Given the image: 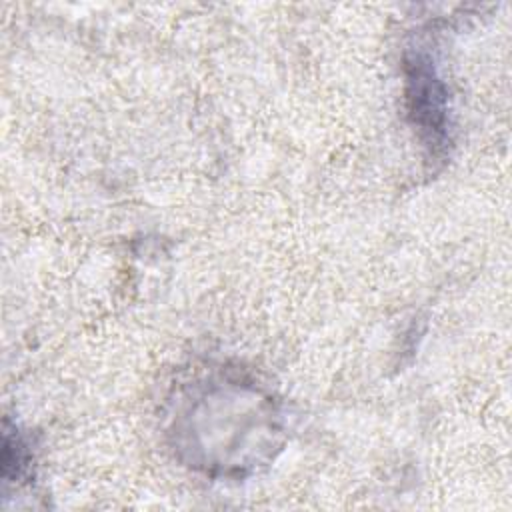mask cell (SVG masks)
<instances>
[{
  "instance_id": "cell-1",
  "label": "cell",
  "mask_w": 512,
  "mask_h": 512,
  "mask_svg": "<svg viewBox=\"0 0 512 512\" xmlns=\"http://www.w3.org/2000/svg\"><path fill=\"white\" fill-rule=\"evenodd\" d=\"M412 92H410V102H412V114L414 120L424 126L426 130L434 134L444 132V94L440 90V84L432 76L430 68L424 64L414 62V72L410 76Z\"/></svg>"
}]
</instances>
